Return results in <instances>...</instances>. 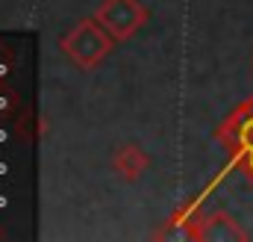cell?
Masks as SVG:
<instances>
[{"label":"cell","mask_w":253,"mask_h":242,"mask_svg":"<svg viewBox=\"0 0 253 242\" xmlns=\"http://www.w3.org/2000/svg\"><path fill=\"white\" fill-rule=\"evenodd\" d=\"M248 172H251V178H253V151H248Z\"/></svg>","instance_id":"obj_5"},{"label":"cell","mask_w":253,"mask_h":242,"mask_svg":"<svg viewBox=\"0 0 253 242\" xmlns=\"http://www.w3.org/2000/svg\"><path fill=\"white\" fill-rule=\"evenodd\" d=\"M112 42H115V36H112L97 18H91V21H83L80 27H74V30L65 36L62 51L71 57L74 65H80V68H94L97 62L112 51Z\"/></svg>","instance_id":"obj_1"},{"label":"cell","mask_w":253,"mask_h":242,"mask_svg":"<svg viewBox=\"0 0 253 242\" xmlns=\"http://www.w3.org/2000/svg\"><path fill=\"white\" fill-rule=\"evenodd\" d=\"M147 166H150L147 154H144L141 148H135V145H124V148H118L115 157H112V169H115L124 181H138V178L144 175Z\"/></svg>","instance_id":"obj_3"},{"label":"cell","mask_w":253,"mask_h":242,"mask_svg":"<svg viewBox=\"0 0 253 242\" xmlns=\"http://www.w3.org/2000/svg\"><path fill=\"white\" fill-rule=\"evenodd\" d=\"M115 39H129L147 18V9L138 0H106L94 15Z\"/></svg>","instance_id":"obj_2"},{"label":"cell","mask_w":253,"mask_h":242,"mask_svg":"<svg viewBox=\"0 0 253 242\" xmlns=\"http://www.w3.org/2000/svg\"><path fill=\"white\" fill-rule=\"evenodd\" d=\"M200 240H245L248 234L230 219V216H212L209 222H203V228L197 231Z\"/></svg>","instance_id":"obj_4"}]
</instances>
